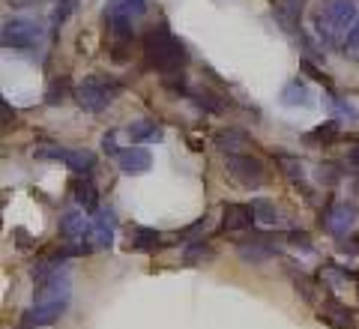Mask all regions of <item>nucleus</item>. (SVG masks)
<instances>
[{
    "mask_svg": "<svg viewBox=\"0 0 359 329\" xmlns=\"http://www.w3.org/2000/svg\"><path fill=\"white\" fill-rule=\"evenodd\" d=\"M356 21H359L356 0H320L311 13V25H314L318 39L327 48H339V51Z\"/></svg>",
    "mask_w": 359,
    "mask_h": 329,
    "instance_id": "1",
    "label": "nucleus"
},
{
    "mask_svg": "<svg viewBox=\"0 0 359 329\" xmlns=\"http://www.w3.org/2000/svg\"><path fill=\"white\" fill-rule=\"evenodd\" d=\"M144 58H147V63L156 72L180 75L183 66L189 63V51H186V45L168 30V25H156L147 30V36H144Z\"/></svg>",
    "mask_w": 359,
    "mask_h": 329,
    "instance_id": "2",
    "label": "nucleus"
},
{
    "mask_svg": "<svg viewBox=\"0 0 359 329\" xmlns=\"http://www.w3.org/2000/svg\"><path fill=\"white\" fill-rule=\"evenodd\" d=\"M117 93H120V81H114V78H108V75H87L84 81L78 84V90H75V102L84 111H90V114H102L111 102L117 99Z\"/></svg>",
    "mask_w": 359,
    "mask_h": 329,
    "instance_id": "3",
    "label": "nucleus"
},
{
    "mask_svg": "<svg viewBox=\"0 0 359 329\" xmlns=\"http://www.w3.org/2000/svg\"><path fill=\"white\" fill-rule=\"evenodd\" d=\"M224 171H228V177L243 189H261L264 180H266L264 162L255 156H245V153H228V159H224Z\"/></svg>",
    "mask_w": 359,
    "mask_h": 329,
    "instance_id": "4",
    "label": "nucleus"
},
{
    "mask_svg": "<svg viewBox=\"0 0 359 329\" xmlns=\"http://www.w3.org/2000/svg\"><path fill=\"white\" fill-rule=\"evenodd\" d=\"M0 42H4V48L13 51H30L42 42V27L30 18H9L0 30Z\"/></svg>",
    "mask_w": 359,
    "mask_h": 329,
    "instance_id": "5",
    "label": "nucleus"
},
{
    "mask_svg": "<svg viewBox=\"0 0 359 329\" xmlns=\"http://www.w3.org/2000/svg\"><path fill=\"white\" fill-rule=\"evenodd\" d=\"M111 243H114V213L99 210L87 224L84 252H102V248H111Z\"/></svg>",
    "mask_w": 359,
    "mask_h": 329,
    "instance_id": "6",
    "label": "nucleus"
},
{
    "mask_svg": "<svg viewBox=\"0 0 359 329\" xmlns=\"http://www.w3.org/2000/svg\"><path fill=\"white\" fill-rule=\"evenodd\" d=\"M69 305V297H57V300H39L30 311H25L21 317V326L33 329V326H51L54 321H60V314Z\"/></svg>",
    "mask_w": 359,
    "mask_h": 329,
    "instance_id": "7",
    "label": "nucleus"
},
{
    "mask_svg": "<svg viewBox=\"0 0 359 329\" xmlns=\"http://www.w3.org/2000/svg\"><path fill=\"white\" fill-rule=\"evenodd\" d=\"M356 203L353 201H341V203H332V207L323 213V231L332 234V236H344L347 231L353 228L356 222Z\"/></svg>",
    "mask_w": 359,
    "mask_h": 329,
    "instance_id": "8",
    "label": "nucleus"
},
{
    "mask_svg": "<svg viewBox=\"0 0 359 329\" xmlns=\"http://www.w3.org/2000/svg\"><path fill=\"white\" fill-rule=\"evenodd\" d=\"M237 255L245 260V264H266V260L276 255V248L269 243V236L252 234V236H243L237 243Z\"/></svg>",
    "mask_w": 359,
    "mask_h": 329,
    "instance_id": "9",
    "label": "nucleus"
},
{
    "mask_svg": "<svg viewBox=\"0 0 359 329\" xmlns=\"http://www.w3.org/2000/svg\"><path fill=\"white\" fill-rule=\"evenodd\" d=\"M117 165H120L123 174L141 177V174H147L153 168V156H150V150H144L141 144H135V147H129V150H123L117 156Z\"/></svg>",
    "mask_w": 359,
    "mask_h": 329,
    "instance_id": "10",
    "label": "nucleus"
},
{
    "mask_svg": "<svg viewBox=\"0 0 359 329\" xmlns=\"http://www.w3.org/2000/svg\"><path fill=\"white\" fill-rule=\"evenodd\" d=\"M255 219V210L245 203H224L222 210V228L224 231H249Z\"/></svg>",
    "mask_w": 359,
    "mask_h": 329,
    "instance_id": "11",
    "label": "nucleus"
},
{
    "mask_svg": "<svg viewBox=\"0 0 359 329\" xmlns=\"http://www.w3.org/2000/svg\"><path fill=\"white\" fill-rule=\"evenodd\" d=\"M318 317H320V321H327L332 329H356L351 309H347V305H341V302H335V300H327V302H323Z\"/></svg>",
    "mask_w": 359,
    "mask_h": 329,
    "instance_id": "12",
    "label": "nucleus"
},
{
    "mask_svg": "<svg viewBox=\"0 0 359 329\" xmlns=\"http://www.w3.org/2000/svg\"><path fill=\"white\" fill-rule=\"evenodd\" d=\"M144 13H147V0H108L105 4V18H129V21H135Z\"/></svg>",
    "mask_w": 359,
    "mask_h": 329,
    "instance_id": "13",
    "label": "nucleus"
},
{
    "mask_svg": "<svg viewBox=\"0 0 359 329\" xmlns=\"http://www.w3.org/2000/svg\"><path fill=\"white\" fill-rule=\"evenodd\" d=\"M87 224H90V222L84 219L81 210L63 213V215H60V236H63V240H84Z\"/></svg>",
    "mask_w": 359,
    "mask_h": 329,
    "instance_id": "14",
    "label": "nucleus"
},
{
    "mask_svg": "<svg viewBox=\"0 0 359 329\" xmlns=\"http://www.w3.org/2000/svg\"><path fill=\"white\" fill-rule=\"evenodd\" d=\"M212 144H216L222 153H240V150H245V147H249L252 141H249V135H245L243 129H222V132H216Z\"/></svg>",
    "mask_w": 359,
    "mask_h": 329,
    "instance_id": "15",
    "label": "nucleus"
},
{
    "mask_svg": "<svg viewBox=\"0 0 359 329\" xmlns=\"http://www.w3.org/2000/svg\"><path fill=\"white\" fill-rule=\"evenodd\" d=\"M126 135H129L132 144H147V141H159L162 129L156 126L153 120H138V123H132V126L126 129Z\"/></svg>",
    "mask_w": 359,
    "mask_h": 329,
    "instance_id": "16",
    "label": "nucleus"
},
{
    "mask_svg": "<svg viewBox=\"0 0 359 329\" xmlns=\"http://www.w3.org/2000/svg\"><path fill=\"white\" fill-rule=\"evenodd\" d=\"M72 192H75V201L81 203L87 213H93V210L99 207V192H96V186L90 183V180H75Z\"/></svg>",
    "mask_w": 359,
    "mask_h": 329,
    "instance_id": "17",
    "label": "nucleus"
},
{
    "mask_svg": "<svg viewBox=\"0 0 359 329\" xmlns=\"http://www.w3.org/2000/svg\"><path fill=\"white\" fill-rule=\"evenodd\" d=\"M282 102L285 105H290V108H297V105H311V93H309V87L299 81H290V84H285V90H282Z\"/></svg>",
    "mask_w": 359,
    "mask_h": 329,
    "instance_id": "18",
    "label": "nucleus"
},
{
    "mask_svg": "<svg viewBox=\"0 0 359 329\" xmlns=\"http://www.w3.org/2000/svg\"><path fill=\"white\" fill-rule=\"evenodd\" d=\"M63 165L69 168V171H75L78 177L90 174V171H93V165H96V153H90V150H69V156H66Z\"/></svg>",
    "mask_w": 359,
    "mask_h": 329,
    "instance_id": "19",
    "label": "nucleus"
},
{
    "mask_svg": "<svg viewBox=\"0 0 359 329\" xmlns=\"http://www.w3.org/2000/svg\"><path fill=\"white\" fill-rule=\"evenodd\" d=\"M252 210H255V219L261 224H278V222H282V213H278V207L273 201H266V198H255Z\"/></svg>",
    "mask_w": 359,
    "mask_h": 329,
    "instance_id": "20",
    "label": "nucleus"
},
{
    "mask_svg": "<svg viewBox=\"0 0 359 329\" xmlns=\"http://www.w3.org/2000/svg\"><path fill=\"white\" fill-rule=\"evenodd\" d=\"M189 99H192L198 108L210 111V114H219V111H224V102H212L216 96L207 93V90H189Z\"/></svg>",
    "mask_w": 359,
    "mask_h": 329,
    "instance_id": "21",
    "label": "nucleus"
},
{
    "mask_svg": "<svg viewBox=\"0 0 359 329\" xmlns=\"http://www.w3.org/2000/svg\"><path fill=\"white\" fill-rule=\"evenodd\" d=\"M159 231H150V228H138L135 231V243H132V248H138V252H147V248H156L159 246Z\"/></svg>",
    "mask_w": 359,
    "mask_h": 329,
    "instance_id": "22",
    "label": "nucleus"
},
{
    "mask_svg": "<svg viewBox=\"0 0 359 329\" xmlns=\"http://www.w3.org/2000/svg\"><path fill=\"white\" fill-rule=\"evenodd\" d=\"M183 260L189 267H195V264H204V260H212V252L204 246V243H192L186 248V255H183Z\"/></svg>",
    "mask_w": 359,
    "mask_h": 329,
    "instance_id": "23",
    "label": "nucleus"
},
{
    "mask_svg": "<svg viewBox=\"0 0 359 329\" xmlns=\"http://www.w3.org/2000/svg\"><path fill=\"white\" fill-rule=\"evenodd\" d=\"M341 54H344L347 60L359 63V21L353 25V30L347 33V39H344V45H341Z\"/></svg>",
    "mask_w": 359,
    "mask_h": 329,
    "instance_id": "24",
    "label": "nucleus"
},
{
    "mask_svg": "<svg viewBox=\"0 0 359 329\" xmlns=\"http://www.w3.org/2000/svg\"><path fill=\"white\" fill-rule=\"evenodd\" d=\"M278 165L285 168L287 180H294V183H302V177H306V171H302L299 159H290V156H278Z\"/></svg>",
    "mask_w": 359,
    "mask_h": 329,
    "instance_id": "25",
    "label": "nucleus"
},
{
    "mask_svg": "<svg viewBox=\"0 0 359 329\" xmlns=\"http://www.w3.org/2000/svg\"><path fill=\"white\" fill-rule=\"evenodd\" d=\"M330 108L335 111V117L339 120H356V108L351 105V102H344V99H339V96H330Z\"/></svg>",
    "mask_w": 359,
    "mask_h": 329,
    "instance_id": "26",
    "label": "nucleus"
},
{
    "mask_svg": "<svg viewBox=\"0 0 359 329\" xmlns=\"http://www.w3.org/2000/svg\"><path fill=\"white\" fill-rule=\"evenodd\" d=\"M33 156H36V159H48V162H66L69 150H66V147H36Z\"/></svg>",
    "mask_w": 359,
    "mask_h": 329,
    "instance_id": "27",
    "label": "nucleus"
},
{
    "mask_svg": "<svg viewBox=\"0 0 359 329\" xmlns=\"http://www.w3.org/2000/svg\"><path fill=\"white\" fill-rule=\"evenodd\" d=\"M45 102H48V105H60V102H66V81H63V78H60V81H51L48 84Z\"/></svg>",
    "mask_w": 359,
    "mask_h": 329,
    "instance_id": "28",
    "label": "nucleus"
},
{
    "mask_svg": "<svg viewBox=\"0 0 359 329\" xmlns=\"http://www.w3.org/2000/svg\"><path fill=\"white\" fill-rule=\"evenodd\" d=\"M335 135H339V126H335V123H327V126H320V129H314L311 135H309V141H332Z\"/></svg>",
    "mask_w": 359,
    "mask_h": 329,
    "instance_id": "29",
    "label": "nucleus"
},
{
    "mask_svg": "<svg viewBox=\"0 0 359 329\" xmlns=\"http://www.w3.org/2000/svg\"><path fill=\"white\" fill-rule=\"evenodd\" d=\"M287 243L294 248H302V252H311V236L306 231H290L287 234Z\"/></svg>",
    "mask_w": 359,
    "mask_h": 329,
    "instance_id": "30",
    "label": "nucleus"
},
{
    "mask_svg": "<svg viewBox=\"0 0 359 329\" xmlns=\"http://www.w3.org/2000/svg\"><path fill=\"white\" fill-rule=\"evenodd\" d=\"M75 9V0H63V6H57V13H54V25H63V18L69 15Z\"/></svg>",
    "mask_w": 359,
    "mask_h": 329,
    "instance_id": "31",
    "label": "nucleus"
},
{
    "mask_svg": "<svg viewBox=\"0 0 359 329\" xmlns=\"http://www.w3.org/2000/svg\"><path fill=\"white\" fill-rule=\"evenodd\" d=\"M114 138H117V132H108L105 138H102V150H105V153H111V156H120L117 141H114Z\"/></svg>",
    "mask_w": 359,
    "mask_h": 329,
    "instance_id": "32",
    "label": "nucleus"
},
{
    "mask_svg": "<svg viewBox=\"0 0 359 329\" xmlns=\"http://www.w3.org/2000/svg\"><path fill=\"white\" fill-rule=\"evenodd\" d=\"M0 108H4V120H6V123H9V117H13V120H15V111H9V102H6V99H4V102H0Z\"/></svg>",
    "mask_w": 359,
    "mask_h": 329,
    "instance_id": "33",
    "label": "nucleus"
},
{
    "mask_svg": "<svg viewBox=\"0 0 359 329\" xmlns=\"http://www.w3.org/2000/svg\"><path fill=\"white\" fill-rule=\"evenodd\" d=\"M13 4H15V6H30L33 0H13Z\"/></svg>",
    "mask_w": 359,
    "mask_h": 329,
    "instance_id": "34",
    "label": "nucleus"
}]
</instances>
